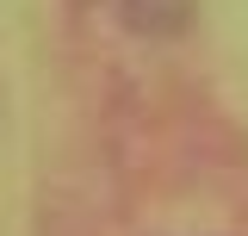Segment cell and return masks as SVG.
Instances as JSON below:
<instances>
[{"label":"cell","instance_id":"cell-1","mask_svg":"<svg viewBox=\"0 0 248 236\" xmlns=\"http://www.w3.org/2000/svg\"><path fill=\"white\" fill-rule=\"evenodd\" d=\"M124 19L137 31H180L192 19V0H124Z\"/></svg>","mask_w":248,"mask_h":236}]
</instances>
